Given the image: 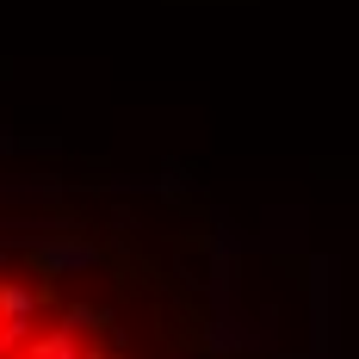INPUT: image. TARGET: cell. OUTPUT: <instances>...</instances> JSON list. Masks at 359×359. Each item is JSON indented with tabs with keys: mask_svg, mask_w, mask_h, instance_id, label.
<instances>
[{
	"mask_svg": "<svg viewBox=\"0 0 359 359\" xmlns=\"http://www.w3.org/2000/svg\"><path fill=\"white\" fill-rule=\"evenodd\" d=\"M0 359H217L205 279L137 211L0 186Z\"/></svg>",
	"mask_w": 359,
	"mask_h": 359,
	"instance_id": "1",
	"label": "cell"
}]
</instances>
